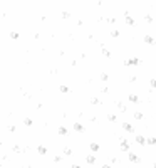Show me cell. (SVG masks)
Segmentation results:
<instances>
[{"label": "cell", "mask_w": 156, "mask_h": 168, "mask_svg": "<svg viewBox=\"0 0 156 168\" xmlns=\"http://www.w3.org/2000/svg\"><path fill=\"white\" fill-rule=\"evenodd\" d=\"M72 168H81V166H77V165H74V166H72Z\"/></svg>", "instance_id": "obj_6"}, {"label": "cell", "mask_w": 156, "mask_h": 168, "mask_svg": "<svg viewBox=\"0 0 156 168\" xmlns=\"http://www.w3.org/2000/svg\"><path fill=\"white\" fill-rule=\"evenodd\" d=\"M39 153H40V155H46L47 151H46V148H44V146H39Z\"/></svg>", "instance_id": "obj_3"}, {"label": "cell", "mask_w": 156, "mask_h": 168, "mask_svg": "<svg viewBox=\"0 0 156 168\" xmlns=\"http://www.w3.org/2000/svg\"><path fill=\"white\" fill-rule=\"evenodd\" d=\"M124 130H128V131H133V128H131L129 124H124Z\"/></svg>", "instance_id": "obj_5"}, {"label": "cell", "mask_w": 156, "mask_h": 168, "mask_svg": "<svg viewBox=\"0 0 156 168\" xmlns=\"http://www.w3.org/2000/svg\"><path fill=\"white\" fill-rule=\"evenodd\" d=\"M91 150H93V151H97V150H99V145H96V143H93V145H91Z\"/></svg>", "instance_id": "obj_1"}, {"label": "cell", "mask_w": 156, "mask_h": 168, "mask_svg": "<svg viewBox=\"0 0 156 168\" xmlns=\"http://www.w3.org/2000/svg\"><path fill=\"white\" fill-rule=\"evenodd\" d=\"M102 168H111V166H107V165H104V166H102Z\"/></svg>", "instance_id": "obj_7"}, {"label": "cell", "mask_w": 156, "mask_h": 168, "mask_svg": "<svg viewBox=\"0 0 156 168\" xmlns=\"http://www.w3.org/2000/svg\"><path fill=\"white\" fill-rule=\"evenodd\" d=\"M129 160H131V161H138V156L133 155V153H129Z\"/></svg>", "instance_id": "obj_2"}, {"label": "cell", "mask_w": 156, "mask_h": 168, "mask_svg": "<svg viewBox=\"0 0 156 168\" xmlns=\"http://www.w3.org/2000/svg\"><path fill=\"white\" fill-rule=\"evenodd\" d=\"M138 143H141V145L144 143V138H143V136H138Z\"/></svg>", "instance_id": "obj_4"}]
</instances>
